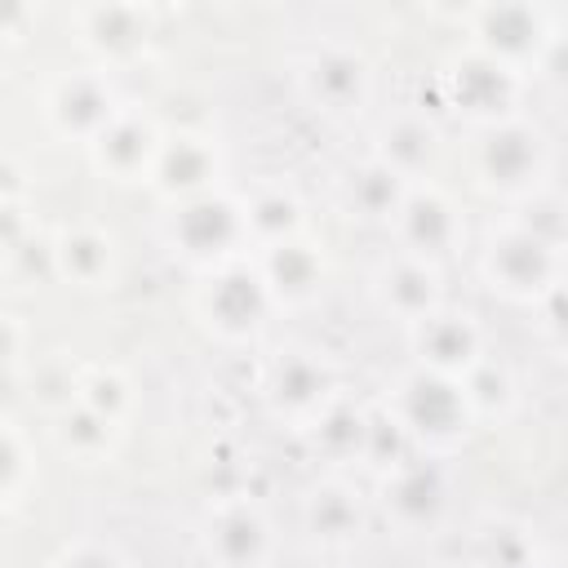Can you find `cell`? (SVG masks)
Returning a JSON list of instances; mask_svg holds the SVG:
<instances>
[{"mask_svg": "<svg viewBox=\"0 0 568 568\" xmlns=\"http://www.w3.org/2000/svg\"><path fill=\"white\" fill-rule=\"evenodd\" d=\"M266 546V524L253 510H226L217 519V532H209V550L222 555L226 568H253Z\"/></svg>", "mask_w": 568, "mask_h": 568, "instance_id": "6da1fadb", "label": "cell"}, {"mask_svg": "<svg viewBox=\"0 0 568 568\" xmlns=\"http://www.w3.org/2000/svg\"><path fill=\"white\" fill-rule=\"evenodd\" d=\"M13 470H18V453H13V444L0 435V488L13 479Z\"/></svg>", "mask_w": 568, "mask_h": 568, "instance_id": "7a4b0ae2", "label": "cell"}, {"mask_svg": "<svg viewBox=\"0 0 568 568\" xmlns=\"http://www.w3.org/2000/svg\"><path fill=\"white\" fill-rule=\"evenodd\" d=\"M75 564H80V568H120V564H115V559H106V555H80Z\"/></svg>", "mask_w": 568, "mask_h": 568, "instance_id": "3957f363", "label": "cell"}]
</instances>
